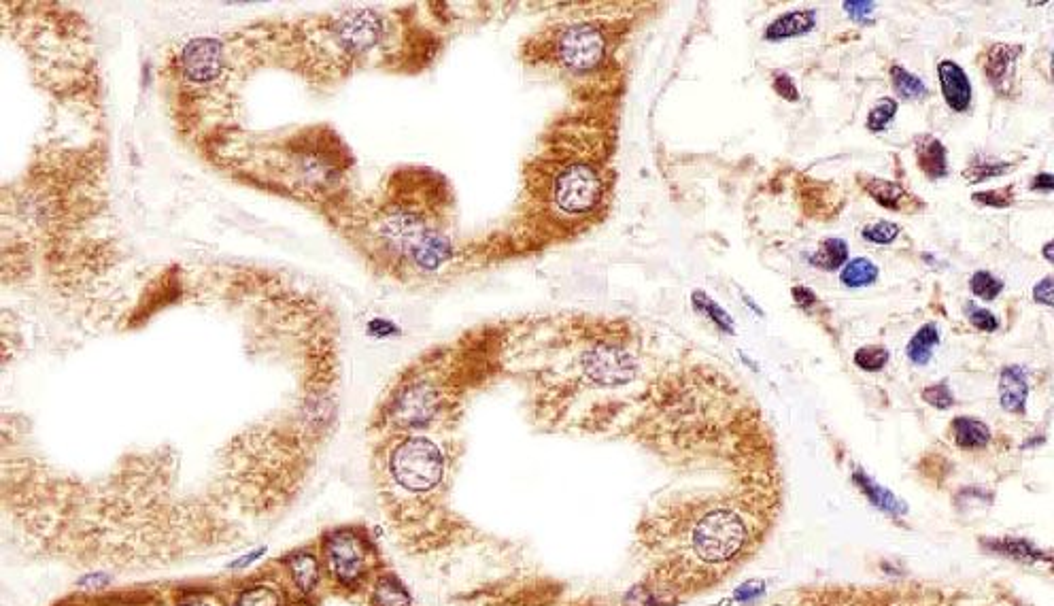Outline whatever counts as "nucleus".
<instances>
[{
	"label": "nucleus",
	"mask_w": 1054,
	"mask_h": 606,
	"mask_svg": "<svg viewBox=\"0 0 1054 606\" xmlns=\"http://www.w3.org/2000/svg\"><path fill=\"white\" fill-rule=\"evenodd\" d=\"M455 460L453 443L436 432L379 436L372 473L389 532L415 558L476 549L510 558L517 543L485 532L453 507Z\"/></svg>",
	"instance_id": "obj_1"
},
{
	"label": "nucleus",
	"mask_w": 1054,
	"mask_h": 606,
	"mask_svg": "<svg viewBox=\"0 0 1054 606\" xmlns=\"http://www.w3.org/2000/svg\"><path fill=\"white\" fill-rule=\"evenodd\" d=\"M315 545L328 596L345 602H360L379 572L391 566L377 534L364 521L323 528Z\"/></svg>",
	"instance_id": "obj_2"
},
{
	"label": "nucleus",
	"mask_w": 1054,
	"mask_h": 606,
	"mask_svg": "<svg viewBox=\"0 0 1054 606\" xmlns=\"http://www.w3.org/2000/svg\"><path fill=\"white\" fill-rule=\"evenodd\" d=\"M230 575L156 579L100 592H73L49 606H226Z\"/></svg>",
	"instance_id": "obj_3"
},
{
	"label": "nucleus",
	"mask_w": 1054,
	"mask_h": 606,
	"mask_svg": "<svg viewBox=\"0 0 1054 606\" xmlns=\"http://www.w3.org/2000/svg\"><path fill=\"white\" fill-rule=\"evenodd\" d=\"M272 564L277 566L289 594H292L294 606H323L328 592L326 583H323L315 538L283 551L277 558H272Z\"/></svg>",
	"instance_id": "obj_4"
},
{
	"label": "nucleus",
	"mask_w": 1054,
	"mask_h": 606,
	"mask_svg": "<svg viewBox=\"0 0 1054 606\" xmlns=\"http://www.w3.org/2000/svg\"><path fill=\"white\" fill-rule=\"evenodd\" d=\"M226 606H294V600L277 566L268 560L255 570L230 575Z\"/></svg>",
	"instance_id": "obj_5"
},
{
	"label": "nucleus",
	"mask_w": 1054,
	"mask_h": 606,
	"mask_svg": "<svg viewBox=\"0 0 1054 606\" xmlns=\"http://www.w3.org/2000/svg\"><path fill=\"white\" fill-rule=\"evenodd\" d=\"M578 368L593 387L621 390L636 381L640 366L627 349L612 343H595L581 353Z\"/></svg>",
	"instance_id": "obj_6"
},
{
	"label": "nucleus",
	"mask_w": 1054,
	"mask_h": 606,
	"mask_svg": "<svg viewBox=\"0 0 1054 606\" xmlns=\"http://www.w3.org/2000/svg\"><path fill=\"white\" fill-rule=\"evenodd\" d=\"M602 198V181L595 168L583 162H572L555 173L551 181V200L568 215L589 213Z\"/></svg>",
	"instance_id": "obj_7"
},
{
	"label": "nucleus",
	"mask_w": 1054,
	"mask_h": 606,
	"mask_svg": "<svg viewBox=\"0 0 1054 606\" xmlns=\"http://www.w3.org/2000/svg\"><path fill=\"white\" fill-rule=\"evenodd\" d=\"M559 64L574 73H587L600 66L606 54V39L593 24H572L561 30L555 43Z\"/></svg>",
	"instance_id": "obj_8"
},
{
	"label": "nucleus",
	"mask_w": 1054,
	"mask_h": 606,
	"mask_svg": "<svg viewBox=\"0 0 1054 606\" xmlns=\"http://www.w3.org/2000/svg\"><path fill=\"white\" fill-rule=\"evenodd\" d=\"M332 35L343 52L364 56L383 41L385 24L377 11H351L334 22Z\"/></svg>",
	"instance_id": "obj_9"
},
{
	"label": "nucleus",
	"mask_w": 1054,
	"mask_h": 606,
	"mask_svg": "<svg viewBox=\"0 0 1054 606\" xmlns=\"http://www.w3.org/2000/svg\"><path fill=\"white\" fill-rule=\"evenodd\" d=\"M179 69L192 83H211L224 71V47L215 39H194L181 49Z\"/></svg>",
	"instance_id": "obj_10"
},
{
	"label": "nucleus",
	"mask_w": 1054,
	"mask_h": 606,
	"mask_svg": "<svg viewBox=\"0 0 1054 606\" xmlns=\"http://www.w3.org/2000/svg\"><path fill=\"white\" fill-rule=\"evenodd\" d=\"M357 604L360 606H417L411 594V587L404 583V579L394 570V566H389L383 572H379L377 579L370 583L366 594Z\"/></svg>",
	"instance_id": "obj_11"
},
{
	"label": "nucleus",
	"mask_w": 1054,
	"mask_h": 606,
	"mask_svg": "<svg viewBox=\"0 0 1054 606\" xmlns=\"http://www.w3.org/2000/svg\"><path fill=\"white\" fill-rule=\"evenodd\" d=\"M938 77L946 105L955 113H965L972 105V83L957 62L942 60L938 64Z\"/></svg>",
	"instance_id": "obj_12"
},
{
	"label": "nucleus",
	"mask_w": 1054,
	"mask_h": 606,
	"mask_svg": "<svg viewBox=\"0 0 1054 606\" xmlns=\"http://www.w3.org/2000/svg\"><path fill=\"white\" fill-rule=\"evenodd\" d=\"M1029 381L1023 366H1006L999 375V402L1008 413H1025Z\"/></svg>",
	"instance_id": "obj_13"
},
{
	"label": "nucleus",
	"mask_w": 1054,
	"mask_h": 606,
	"mask_svg": "<svg viewBox=\"0 0 1054 606\" xmlns=\"http://www.w3.org/2000/svg\"><path fill=\"white\" fill-rule=\"evenodd\" d=\"M1020 54H1023V47H1018V45H993L989 49V56H986V62H984V73L989 75L995 90L999 92L1008 90V83L1012 81L1010 77L1014 69V60Z\"/></svg>",
	"instance_id": "obj_14"
},
{
	"label": "nucleus",
	"mask_w": 1054,
	"mask_h": 606,
	"mask_svg": "<svg viewBox=\"0 0 1054 606\" xmlns=\"http://www.w3.org/2000/svg\"><path fill=\"white\" fill-rule=\"evenodd\" d=\"M916 162L921 166L927 179L938 181L948 175V164H946V147L942 141H938L931 134H921L916 139Z\"/></svg>",
	"instance_id": "obj_15"
},
{
	"label": "nucleus",
	"mask_w": 1054,
	"mask_h": 606,
	"mask_svg": "<svg viewBox=\"0 0 1054 606\" xmlns=\"http://www.w3.org/2000/svg\"><path fill=\"white\" fill-rule=\"evenodd\" d=\"M816 26V11L814 9H802V11H789L785 15L776 18L768 28H765V39L768 41H782V39H793L799 35H806Z\"/></svg>",
	"instance_id": "obj_16"
},
{
	"label": "nucleus",
	"mask_w": 1054,
	"mask_h": 606,
	"mask_svg": "<svg viewBox=\"0 0 1054 606\" xmlns=\"http://www.w3.org/2000/svg\"><path fill=\"white\" fill-rule=\"evenodd\" d=\"M955 443L961 449H982L991 441V430L976 417H957L952 422Z\"/></svg>",
	"instance_id": "obj_17"
},
{
	"label": "nucleus",
	"mask_w": 1054,
	"mask_h": 606,
	"mask_svg": "<svg viewBox=\"0 0 1054 606\" xmlns=\"http://www.w3.org/2000/svg\"><path fill=\"white\" fill-rule=\"evenodd\" d=\"M940 343V330L935 324H925L921 330H918L908 347H906V356L908 360L914 364V366H925L929 364L931 356H933V349L938 347Z\"/></svg>",
	"instance_id": "obj_18"
},
{
	"label": "nucleus",
	"mask_w": 1054,
	"mask_h": 606,
	"mask_svg": "<svg viewBox=\"0 0 1054 606\" xmlns=\"http://www.w3.org/2000/svg\"><path fill=\"white\" fill-rule=\"evenodd\" d=\"M848 260V245L842 239H825L816 254L808 256V262L823 271H838Z\"/></svg>",
	"instance_id": "obj_19"
},
{
	"label": "nucleus",
	"mask_w": 1054,
	"mask_h": 606,
	"mask_svg": "<svg viewBox=\"0 0 1054 606\" xmlns=\"http://www.w3.org/2000/svg\"><path fill=\"white\" fill-rule=\"evenodd\" d=\"M865 190L870 192V196L878 202L880 207L884 209H899L901 200H904L906 196V190L901 188L899 183H893V181H887V179H878V177H865L863 181Z\"/></svg>",
	"instance_id": "obj_20"
},
{
	"label": "nucleus",
	"mask_w": 1054,
	"mask_h": 606,
	"mask_svg": "<svg viewBox=\"0 0 1054 606\" xmlns=\"http://www.w3.org/2000/svg\"><path fill=\"white\" fill-rule=\"evenodd\" d=\"M840 279L846 288H865L878 279V266L867 258H855L844 264Z\"/></svg>",
	"instance_id": "obj_21"
},
{
	"label": "nucleus",
	"mask_w": 1054,
	"mask_h": 606,
	"mask_svg": "<svg viewBox=\"0 0 1054 606\" xmlns=\"http://www.w3.org/2000/svg\"><path fill=\"white\" fill-rule=\"evenodd\" d=\"M1010 171H1012V164L1008 162H1001L989 156H976L963 171V177L967 179V183H980L986 179L1001 177Z\"/></svg>",
	"instance_id": "obj_22"
},
{
	"label": "nucleus",
	"mask_w": 1054,
	"mask_h": 606,
	"mask_svg": "<svg viewBox=\"0 0 1054 606\" xmlns=\"http://www.w3.org/2000/svg\"><path fill=\"white\" fill-rule=\"evenodd\" d=\"M691 298H693V307H695L697 313H702L704 317H708L710 322H712L714 326H717L719 330H723V332H727V334H734V322H731V317H729L727 311H725L721 305H717V302H714L706 292L697 290V292H693Z\"/></svg>",
	"instance_id": "obj_23"
},
{
	"label": "nucleus",
	"mask_w": 1054,
	"mask_h": 606,
	"mask_svg": "<svg viewBox=\"0 0 1054 606\" xmlns=\"http://www.w3.org/2000/svg\"><path fill=\"white\" fill-rule=\"evenodd\" d=\"M891 81H893L895 92H897L901 98H906V100L925 98V96L929 94V90H927L925 83H923L921 79H918L916 75L908 73V71L904 69V66H899V64L891 66Z\"/></svg>",
	"instance_id": "obj_24"
},
{
	"label": "nucleus",
	"mask_w": 1054,
	"mask_h": 606,
	"mask_svg": "<svg viewBox=\"0 0 1054 606\" xmlns=\"http://www.w3.org/2000/svg\"><path fill=\"white\" fill-rule=\"evenodd\" d=\"M853 481L857 483L859 490L870 498L878 509H884V511H899L901 504L895 500V496L891 492L884 490V487L876 485L870 477H867L865 473H861V470H857V473L853 475Z\"/></svg>",
	"instance_id": "obj_25"
},
{
	"label": "nucleus",
	"mask_w": 1054,
	"mask_h": 606,
	"mask_svg": "<svg viewBox=\"0 0 1054 606\" xmlns=\"http://www.w3.org/2000/svg\"><path fill=\"white\" fill-rule=\"evenodd\" d=\"M969 285H972V292L982 300H995L1003 292V281L989 271H976L969 279Z\"/></svg>",
	"instance_id": "obj_26"
},
{
	"label": "nucleus",
	"mask_w": 1054,
	"mask_h": 606,
	"mask_svg": "<svg viewBox=\"0 0 1054 606\" xmlns=\"http://www.w3.org/2000/svg\"><path fill=\"white\" fill-rule=\"evenodd\" d=\"M889 362V349L887 347H861L855 353V364L867 373H878Z\"/></svg>",
	"instance_id": "obj_27"
},
{
	"label": "nucleus",
	"mask_w": 1054,
	"mask_h": 606,
	"mask_svg": "<svg viewBox=\"0 0 1054 606\" xmlns=\"http://www.w3.org/2000/svg\"><path fill=\"white\" fill-rule=\"evenodd\" d=\"M897 113V103L893 98H880L874 109L867 115V128L872 132H882L887 128Z\"/></svg>",
	"instance_id": "obj_28"
},
{
	"label": "nucleus",
	"mask_w": 1054,
	"mask_h": 606,
	"mask_svg": "<svg viewBox=\"0 0 1054 606\" xmlns=\"http://www.w3.org/2000/svg\"><path fill=\"white\" fill-rule=\"evenodd\" d=\"M899 237V226L893 222H878L863 230V239L876 245H889Z\"/></svg>",
	"instance_id": "obj_29"
},
{
	"label": "nucleus",
	"mask_w": 1054,
	"mask_h": 606,
	"mask_svg": "<svg viewBox=\"0 0 1054 606\" xmlns=\"http://www.w3.org/2000/svg\"><path fill=\"white\" fill-rule=\"evenodd\" d=\"M923 400L929 402L931 407L935 409H950L952 404H955V396H952L950 387L946 381L942 383H933L929 387H925L923 390Z\"/></svg>",
	"instance_id": "obj_30"
},
{
	"label": "nucleus",
	"mask_w": 1054,
	"mask_h": 606,
	"mask_svg": "<svg viewBox=\"0 0 1054 606\" xmlns=\"http://www.w3.org/2000/svg\"><path fill=\"white\" fill-rule=\"evenodd\" d=\"M965 311H967V319L972 322L974 328H978L982 332L999 330V319L991 311H986L982 307H976L974 302H969V305L965 307Z\"/></svg>",
	"instance_id": "obj_31"
},
{
	"label": "nucleus",
	"mask_w": 1054,
	"mask_h": 606,
	"mask_svg": "<svg viewBox=\"0 0 1054 606\" xmlns=\"http://www.w3.org/2000/svg\"><path fill=\"white\" fill-rule=\"evenodd\" d=\"M974 200L980 202V205H986V207H995V209H1003V207H1010L1014 202V194H1012V188H997V190H986V192H976L974 194Z\"/></svg>",
	"instance_id": "obj_32"
},
{
	"label": "nucleus",
	"mask_w": 1054,
	"mask_h": 606,
	"mask_svg": "<svg viewBox=\"0 0 1054 606\" xmlns=\"http://www.w3.org/2000/svg\"><path fill=\"white\" fill-rule=\"evenodd\" d=\"M774 90L778 96L791 100V103L799 100V90L795 86V81L787 73H774Z\"/></svg>",
	"instance_id": "obj_33"
},
{
	"label": "nucleus",
	"mask_w": 1054,
	"mask_h": 606,
	"mask_svg": "<svg viewBox=\"0 0 1054 606\" xmlns=\"http://www.w3.org/2000/svg\"><path fill=\"white\" fill-rule=\"evenodd\" d=\"M1033 300L1040 302V305H1044V307H1052L1054 305V302H1052V277L1050 275L1044 277L1040 283H1035Z\"/></svg>",
	"instance_id": "obj_34"
},
{
	"label": "nucleus",
	"mask_w": 1054,
	"mask_h": 606,
	"mask_svg": "<svg viewBox=\"0 0 1054 606\" xmlns=\"http://www.w3.org/2000/svg\"><path fill=\"white\" fill-rule=\"evenodd\" d=\"M874 7H876V5L872 3V0H859V3H855V0H850V3H844L846 13H848L853 20H865L867 15L872 13Z\"/></svg>",
	"instance_id": "obj_35"
},
{
	"label": "nucleus",
	"mask_w": 1054,
	"mask_h": 606,
	"mask_svg": "<svg viewBox=\"0 0 1054 606\" xmlns=\"http://www.w3.org/2000/svg\"><path fill=\"white\" fill-rule=\"evenodd\" d=\"M791 294H793L795 305L799 309H810L812 305H816V300H819V298H816V294L810 288H804V285H797V288L791 290Z\"/></svg>",
	"instance_id": "obj_36"
},
{
	"label": "nucleus",
	"mask_w": 1054,
	"mask_h": 606,
	"mask_svg": "<svg viewBox=\"0 0 1054 606\" xmlns=\"http://www.w3.org/2000/svg\"><path fill=\"white\" fill-rule=\"evenodd\" d=\"M1031 190H1037V192H1046V194H1050V192L1054 190V177H1052L1050 173H1040V175H1037V177L1033 179V183H1031Z\"/></svg>",
	"instance_id": "obj_37"
},
{
	"label": "nucleus",
	"mask_w": 1054,
	"mask_h": 606,
	"mask_svg": "<svg viewBox=\"0 0 1054 606\" xmlns=\"http://www.w3.org/2000/svg\"><path fill=\"white\" fill-rule=\"evenodd\" d=\"M1052 247H1054L1052 241H1048V243L1044 245V258H1046L1048 262H1054V258H1052Z\"/></svg>",
	"instance_id": "obj_38"
}]
</instances>
